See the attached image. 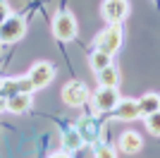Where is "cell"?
<instances>
[{
	"label": "cell",
	"mask_w": 160,
	"mask_h": 158,
	"mask_svg": "<svg viewBox=\"0 0 160 158\" xmlns=\"http://www.w3.org/2000/svg\"><path fill=\"white\" fill-rule=\"evenodd\" d=\"M53 34L58 41H72L77 36V19L69 10H58L53 17Z\"/></svg>",
	"instance_id": "1"
},
{
	"label": "cell",
	"mask_w": 160,
	"mask_h": 158,
	"mask_svg": "<svg viewBox=\"0 0 160 158\" xmlns=\"http://www.w3.org/2000/svg\"><path fill=\"white\" fill-rule=\"evenodd\" d=\"M29 82L33 84V89H41V86H48L55 77V67L50 62H36V65L29 70Z\"/></svg>",
	"instance_id": "5"
},
{
	"label": "cell",
	"mask_w": 160,
	"mask_h": 158,
	"mask_svg": "<svg viewBox=\"0 0 160 158\" xmlns=\"http://www.w3.org/2000/svg\"><path fill=\"white\" fill-rule=\"evenodd\" d=\"M96 158H115V151L108 144H98L96 146Z\"/></svg>",
	"instance_id": "16"
},
{
	"label": "cell",
	"mask_w": 160,
	"mask_h": 158,
	"mask_svg": "<svg viewBox=\"0 0 160 158\" xmlns=\"http://www.w3.org/2000/svg\"><path fill=\"white\" fill-rule=\"evenodd\" d=\"M120 149L124 153H129V156H132V153H139L141 151V137L136 132H124L120 137Z\"/></svg>",
	"instance_id": "11"
},
{
	"label": "cell",
	"mask_w": 160,
	"mask_h": 158,
	"mask_svg": "<svg viewBox=\"0 0 160 158\" xmlns=\"http://www.w3.org/2000/svg\"><path fill=\"white\" fill-rule=\"evenodd\" d=\"M129 12L127 0H105L103 3V17H105L110 24H120Z\"/></svg>",
	"instance_id": "7"
},
{
	"label": "cell",
	"mask_w": 160,
	"mask_h": 158,
	"mask_svg": "<svg viewBox=\"0 0 160 158\" xmlns=\"http://www.w3.org/2000/svg\"><path fill=\"white\" fill-rule=\"evenodd\" d=\"M146 127L151 134H155V137H160V110L153 113V115H148L146 118Z\"/></svg>",
	"instance_id": "15"
},
{
	"label": "cell",
	"mask_w": 160,
	"mask_h": 158,
	"mask_svg": "<svg viewBox=\"0 0 160 158\" xmlns=\"http://www.w3.org/2000/svg\"><path fill=\"white\" fill-rule=\"evenodd\" d=\"M98 82H100V86H115V89H117V84H120V72H117V67L110 65V67H105V70H100Z\"/></svg>",
	"instance_id": "12"
},
{
	"label": "cell",
	"mask_w": 160,
	"mask_h": 158,
	"mask_svg": "<svg viewBox=\"0 0 160 158\" xmlns=\"http://www.w3.org/2000/svg\"><path fill=\"white\" fill-rule=\"evenodd\" d=\"M141 113H139V103L134 98H122L117 101L115 105V118L117 120H136Z\"/></svg>",
	"instance_id": "8"
},
{
	"label": "cell",
	"mask_w": 160,
	"mask_h": 158,
	"mask_svg": "<svg viewBox=\"0 0 160 158\" xmlns=\"http://www.w3.org/2000/svg\"><path fill=\"white\" fill-rule=\"evenodd\" d=\"M10 17V7H7L5 0H0V26H2V22Z\"/></svg>",
	"instance_id": "17"
},
{
	"label": "cell",
	"mask_w": 160,
	"mask_h": 158,
	"mask_svg": "<svg viewBox=\"0 0 160 158\" xmlns=\"http://www.w3.org/2000/svg\"><path fill=\"white\" fill-rule=\"evenodd\" d=\"M112 55H105V53H100V50H93L91 53V67H93V72L98 74L100 70H105V67L112 65Z\"/></svg>",
	"instance_id": "14"
},
{
	"label": "cell",
	"mask_w": 160,
	"mask_h": 158,
	"mask_svg": "<svg viewBox=\"0 0 160 158\" xmlns=\"http://www.w3.org/2000/svg\"><path fill=\"white\" fill-rule=\"evenodd\" d=\"M120 43H122V26H120V24L108 26L105 31H100L98 36H96V50L105 53V55L117 53Z\"/></svg>",
	"instance_id": "2"
},
{
	"label": "cell",
	"mask_w": 160,
	"mask_h": 158,
	"mask_svg": "<svg viewBox=\"0 0 160 158\" xmlns=\"http://www.w3.org/2000/svg\"><path fill=\"white\" fill-rule=\"evenodd\" d=\"M24 31H27V22L17 14H10L0 26V43H14L24 36Z\"/></svg>",
	"instance_id": "3"
},
{
	"label": "cell",
	"mask_w": 160,
	"mask_h": 158,
	"mask_svg": "<svg viewBox=\"0 0 160 158\" xmlns=\"http://www.w3.org/2000/svg\"><path fill=\"white\" fill-rule=\"evenodd\" d=\"M62 146H65V151H79L81 146H84V137L77 132V127L65 132V141H62Z\"/></svg>",
	"instance_id": "13"
},
{
	"label": "cell",
	"mask_w": 160,
	"mask_h": 158,
	"mask_svg": "<svg viewBox=\"0 0 160 158\" xmlns=\"http://www.w3.org/2000/svg\"><path fill=\"white\" fill-rule=\"evenodd\" d=\"M120 101V93L115 86H98V91L93 93V105L98 113H108V110H115V105Z\"/></svg>",
	"instance_id": "4"
},
{
	"label": "cell",
	"mask_w": 160,
	"mask_h": 158,
	"mask_svg": "<svg viewBox=\"0 0 160 158\" xmlns=\"http://www.w3.org/2000/svg\"><path fill=\"white\" fill-rule=\"evenodd\" d=\"M136 103H139V113H141V115H146V118L160 110V96H158V93H143Z\"/></svg>",
	"instance_id": "10"
},
{
	"label": "cell",
	"mask_w": 160,
	"mask_h": 158,
	"mask_svg": "<svg viewBox=\"0 0 160 158\" xmlns=\"http://www.w3.org/2000/svg\"><path fill=\"white\" fill-rule=\"evenodd\" d=\"M31 108V93H14V96H7V110L10 113H27Z\"/></svg>",
	"instance_id": "9"
},
{
	"label": "cell",
	"mask_w": 160,
	"mask_h": 158,
	"mask_svg": "<svg viewBox=\"0 0 160 158\" xmlns=\"http://www.w3.org/2000/svg\"><path fill=\"white\" fill-rule=\"evenodd\" d=\"M50 158H67V153H55V156H50Z\"/></svg>",
	"instance_id": "19"
},
{
	"label": "cell",
	"mask_w": 160,
	"mask_h": 158,
	"mask_svg": "<svg viewBox=\"0 0 160 158\" xmlns=\"http://www.w3.org/2000/svg\"><path fill=\"white\" fill-rule=\"evenodd\" d=\"M0 110H7V96L0 91Z\"/></svg>",
	"instance_id": "18"
},
{
	"label": "cell",
	"mask_w": 160,
	"mask_h": 158,
	"mask_svg": "<svg viewBox=\"0 0 160 158\" xmlns=\"http://www.w3.org/2000/svg\"><path fill=\"white\" fill-rule=\"evenodd\" d=\"M62 101L67 105H84L88 101V89L81 82H69L62 89Z\"/></svg>",
	"instance_id": "6"
}]
</instances>
